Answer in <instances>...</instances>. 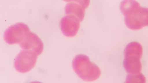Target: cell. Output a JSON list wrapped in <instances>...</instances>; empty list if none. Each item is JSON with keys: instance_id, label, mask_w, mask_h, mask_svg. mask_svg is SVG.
I'll list each match as a JSON object with an SVG mask.
<instances>
[{"instance_id": "5b68a950", "label": "cell", "mask_w": 148, "mask_h": 83, "mask_svg": "<svg viewBox=\"0 0 148 83\" xmlns=\"http://www.w3.org/2000/svg\"><path fill=\"white\" fill-rule=\"evenodd\" d=\"M29 27L25 24L19 22L9 27L5 31L3 38L9 44H20L30 32Z\"/></svg>"}, {"instance_id": "277c9868", "label": "cell", "mask_w": 148, "mask_h": 83, "mask_svg": "<svg viewBox=\"0 0 148 83\" xmlns=\"http://www.w3.org/2000/svg\"><path fill=\"white\" fill-rule=\"evenodd\" d=\"M38 56L33 51L23 50L15 59V69L18 72L21 73L29 71L34 67Z\"/></svg>"}, {"instance_id": "52a82bcc", "label": "cell", "mask_w": 148, "mask_h": 83, "mask_svg": "<svg viewBox=\"0 0 148 83\" xmlns=\"http://www.w3.org/2000/svg\"><path fill=\"white\" fill-rule=\"evenodd\" d=\"M80 21L75 16L66 15L63 17L60 22V26L63 34L67 37L75 36L77 33L80 26Z\"/></svg>"}, {"instance_id": "9c48e42d", "label": "cell", "mask_w": 148, "mask_h": 83, "mask_svg": "<svg viewBox=\"0 0 148 83\" xmlns=\"http://www.w3.org/2000/svg\"><path fill=\"white\" fill-rule=\"evenodd\" d=\"M146 78L141 73L129 74L124 83H146Z\"/></svg>"}, {"instance_id": "30bf717a", "label": "cell", "mask_w": 148, "mask_h": 83, "mask_svg": "<svg viewBox=\"0 0 148 83\" xmlns=\"http://www.w3.org/2000/svg\"><path fill=\"white\" fill-rule=\"evenodd\" d=\"M30 83H42L41 82H38V81H34V82H32Z\"/></svg>"}, {"instance_id": "7a4b0ae2", "label": "cell", "mask_w": 148, "mask_h": 83, "mask_svg": "<svg viewBox=\"0 0 148 83\" xmlns=\"http://www.w3.org/2000/svg\"><path fill=\"white\" fill-rule=\"evenodd\" d=\"M72 66L77 75L86 81L95 80L101 74V70L99 67L91 62L88 56L84 54L76 56L73 60Z\"/></svg>"}, {"instance_id": "8992f818", "label": "cell", "mask_w": 148, "mask_h": 83, "mask_svg": "<svg viewBox=\"0 0 148 83\" xmlns=\"http://www.w3.org/2000/svg\"><path fill=\"white\" fill-rule=\"evenodd\" d=\"M64 9L66 15H72L81 22L84 19L86 9L90 3L89 0H69Z\"/></svg>"}, {"instance_id": "3957f363", "label": "cell", "mask_w": 148, "mask_h": 83, "mask_svg": "<svg viewBox=\"0 0 148 83\" xmlns=\"http://www.w3.org/2000/svg\"><path fill=\"white\" fill-rule=\"evenodd\" d=\"M143 54L141 45L137 42H132L125 47L124 52L123 67L129 74L139 73L142 69L140 61Z\"/></svg>"}, {"instance_id": "6da1fadb", "label": "cell", "mask_w": 148, "mask_h": 83, "mask_svg": "<svg viewBox=\"0 0 148 83\" xmlns=\"http://www.w3.org/2000/svg\"><path fill=\"white\" fill-rule=\"evenodd\" d=\"M120 9L130 29L137 30L148 26V8L141 7L135 1L124 0L120 4Z\"/></svg>"}, {"instance_id": "ba28073f", "label": "cell", "mask_w": 148, "mask_h": 83, "mask_svg": "<svg viewBox=\"0 0 148 83\" xmlns=\"http://www.w3.org/2000/svg\"><path fill=\"white\" fill-rule=\"evenodd\" d=\"M19 45L23 50L33 51L38 56L43 50V44L41 39L36 34L31 32Z\"/></svg>"}]
</instances>
